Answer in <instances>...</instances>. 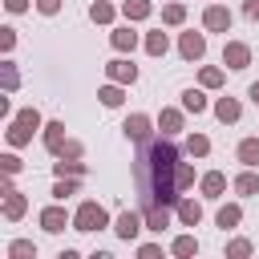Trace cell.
Segmentation results:
<instances>
[{"instance_id":"36","label":"cell","mask_w":259,"mask_h":259,"mask_svg":"<svg viewBox=\"0 0 259 259\" xmlns=\"http://www.w3.org/2000/svg\"><path fill=\"white\" fill-rule=\"evenodd\" d=\"M255 247H251V239H231L227 243V259H247Z\"/></svg>"},{"instance_id":"16","label":"cell","mask_w":259,"mask_h":259,"mask_svg":"<svg viewBox=\"0 0 259 259\" xmlns=\"http://www.w3.org/2000/svg\"><path fill=\"white\" fill-rule=\"evenodd\" d=\"M182 125H186V109H170V105H166V109L158 113V130H162V134L174 138V134H182Z\"/></svg>"},{"instance_id":"2","label":"cell","mask_w":259,"mask_h":259,"mask_svg":"<svg viewBox=\"0 0 259 259\" xmlns=\"http://www.w3.org/2000/svg\"><path fill=\"white\" fill-rule=\"evenodd\" d=\"M105 227H109V210H105L97 198H85V202L73 210V231L93 235V231H105Z\"/></svg>"},{"instance_id":"4","label":"cell","mask_w":259,"mask_h":259,"mask_svg":"<svg viewBox=\"0 0 259 259\" xmlns=\"http://www.w3.org/2000/svg\"><path fill=\"white\" fill-rule=\"evenodd\" d=\"M154 125H158V121H154L150 113H130V117L121 121V134H125V138H130L134 146H142V142H150Z\"/></svg>"},{"instance_id":"43","label":"cell","mask_w":259,"mask_h":259,"mask_svg":"<svg viewBox=\"0 0 259 259\" xmlns=\"http://www.w3.org/2000/svg\"><path fill=\"white\" fill-rule=\"evenodd\" d=\"M8 12H28V0H4Z\"/></svg>"},{"instance_id":"7","label":"cell","mask_w":259,"mask_h":259,"mask_svg":"<svg viewBox=\"0 0 259 259\" xmlns=\"http://www.w3.org/2000/svg\"><path fill=\"white\" fill-rule=\"evenodd\" d=\"M178 53H182V61H202V57H206V36L194 32V28L182 32V36H178Z\"/></svg>"},{"instance_id":"30","label":"cell","mask_w":259,"mask_h":259,"mask_svg":"<svg viewBox=\"0 0 259 259\" xmlns=\"http://www.w3.org/2000/svg\"><path fill=\"white\" fill-rule=\"evenodd\" d=\"M0 81H4V93H16V89H20V69H16V61H4V65H0Z\"/></svg>"},{"instance_id":"15","label":"cell","mask_w":259,"mask_h":259,"mask_svg":"<svg viewBox=\"0 0 259 259\" xmlns=\"http://www.w3.org/2000/svg\"><path fill=\"white\" fill-rule=\"evenodd\" d=\"M214 117H219L223 125H235V121L243 117V105H239V97H219V101H214Z\"/></svg>"},{"instance_id":"35","label":"cell","mask_w":259,"mask_h":259,"mask_svg":"<svg viewBox=\"0 0 259 259\" xmlns=\"http://www.w3.org/2000/svg\"><path fill=\"white\" fill-rule=\"evenodd\" d=\"M174 182H178V190H190V186H194V166H190V162H178Z\"/></svg>"},{"instance_id":"21","label":"cell","mask_w":259,"mask_h":259,"mask_svg":"<svg viewBox=\"0 0 259 259\" xmlns=\"http://www.w3.org/2000/svg\"><path fill=\"white\" fill-rule=\"evenodd\" d=\"M121 16H125L130 24L150 20V16H154V4H150V0H125V4H121Z\"/></svg>"},{"instance_id":"23","label":"cell","mask_w":259,"mask_h":259,"mask_svg":"<svg viewBox=\"0 0 259 259\" xmlns=\"http://www.w3.org/2000/svg\"><path fill=\"white\" fill-rule=\"evenodd\" d=\"M53 174L57 178H85V162L81 158H57L53 162Z\"/></svg>"},{"instance_id":"42","label":"cell","mask_w":259,"mask_h":259,"mask_svg":"<svg viewBox=\"0 0 259 259\" xmlns=\"http://www.w3.org/2000/svg\"><path fill=\"white\" fill-rule=\"evenodd\" d=\"M243 16L247 20H259V0H243Z\"/></svg>"},{"instance_id":"8","label":"cell","mask_w":259,"mask_h":259,"mask_svg":"<svg viewBox=\"0 0 259 259\" xmlns=\"http://www.w3.org/2000/svg\"><path fill=\"white\" fill-rule=\"evenodd\" d=\"M223 65L235 69V73L247 69V65H251V45H243V40H227V45H223Z\"/></svg>"},{"instance_id":"40","label":"cell","mask_w":259,"mask_h":259,"mask_svg":"<svg viewBox=\"0 0 259 259\" xmlns=\"http://www.w3.org/2000/svg\"><path fill=\"white\" fill-rule=\"evenodd\" d=\"M162 255V243H138V259H158Z\"/></svg>"},{"instance_id":"33","label":"cell","mask_w":259,"mask_h":259,"mask_svg":"<svg viewBox=\"0 0 259 259\" xmlns=\"http://www.w3.org/2000/svg\"><path fill=\"white\" fill-rule=\"evenodd\" d=\"M162 24H170V28H178V24H186V4H166L162 8Z\"/></svg>"},{"instance_id":"9","label":"cell","mask_w":259,"mask_h":259,"mask_svg":"<svg viewBox=\"0 0 259 259\" xmlns=\"http://www.w3.org/2000/svg\"><path fill=\"white\" fill-rule=\"evenodd\" d=\"M105 77L117 81V85H134V81H138V65L125 61V57H113V61L105 65Z\"/></svg>"},{"instance_id":"1","label":"cell","mask_w":259,"mask_h":259,"mask_svg":"<svg viewBox=\"0 0 259 259\" xmlns=\"http://www.w3.org/2000/svg\"><path fill=\"white\" fill-rule=\"evenodd\" d=\"M178 162H182V154H178V146L170 142V134L150 138V142L138 146V158H134V186H138V194H142L138 206H146V202L174 206V202L182 198V190H178V182H174Z\"/></svg>"},{"instance_id":"25","label":"cell","mask_w":259,"mask_h":259,"mask_svg":"<svg viewBox=\"0 0 259 259\" xmlns=\"http://www.w3.org/2000/svg\"><path fill=\"white\" fill-rule=\"evenodd\" d=\"M235 158H239L243 166H251V170H255V166H259V138H243V142H239V150H235Z\"/></svg>"},{"instance_id":"22","label":"cell","mask_w":259,"mask_h":259,"mask_svg":"<svg viewBox=\"0 0 259 259\" xmlns=\"http://www.w3.org/2000/svg\"><path fill=\"white\" fill-rule=\"evenodd\" d=\"M142 49H146L150 57H166V49H170V36H166L162 28H154V32H146V36H142Z\"/></svg>"},{"instance_id":"10","label":"cell","mask_w":259,"mask_h":259,"mask_svg":"<svg viewBox=\"0 0 259 259\" xmlns=\"http://www.w3.org/2000/svg\"><path fill=\"white\" fill-rule=\"evenodd\" d=\"M24 210H28V194H24V190H16V186H12V190H4V219H8V223H20V219H24Z\"/></svg>"},{"instance_id":"29","label":"cell","mask_w":259,"mask_h":259,"mask_svg":"<svg viewBox=\"0 0 259 259\" xmlns=\"http://www.w3.org/2000/svg\"><path fill=\"white\" fill-rule=\"evenodd\" d=\"M170 255H178V259H190V255H198V239H194V235H178V239L170 243Z\"/></svg>"},{"instance_id":"37","label":"cell","mask_w":259,"mask_h":259,"mask_svg":"<svg viewBox=\"0 0 259 259\" xmlns=\"http://www.w3.org/2000/svg\"><path fill=\"white\" fill-rule=\"evenodd\" d=\"M81 154H85V146H81L77 138H65V146L57 150V158H81Z\"/></svg>"},{"instance_id":"32","label":"cell","mask_w":259,"mask_h":259,"mask_svg":"<svg viewBox=\"0 0 259 259\" xmlns=\"http://www.w3.org/2000/svg\"><path fill=\"white\" fill-rule=\"evenodd\" d=\"M8 259H36V243L32 239H12L8 243Z\"/></svg>"},{"instance_id":"19","label":"cell","mask_w":259,"mask_h":259,"mask_svg":"<svg viewBox=\"0 0 259 259\" xmlns=\"http://www.w3.org/2000/svg\"><path fill=\"white\" fill-rule=\"evenodd\" d=\"M235 194H243V198H255L259 194V174L251 170V166H243V174H235Z\"/></svg>"},{"instance_id":"5","label":"cell","mask_w":259,"mask_h":259,"mask_svg":"<svg viewBox=\"0 0 259 259\" xmlns=\"http://www.w3.org/2000/svg\"><path fill=\"white\" fill-rule=\"evenodd\" d=\"M36 223H40V231H45V235H61L65 227H73V214L57 202V206H45V210L36 214Z\"/></svg>"},{"instance_id":"27","label":"cell","mask_w":259,"mask_h":259,"mask_svg":"<svg viewBox=\"0 0 259 259\" xmlns=\"http://www.w3.org/2000/svg\"><path fill=\"white\" fill-rule=\"evenodd\" d=\"M113 16H117L113 4H105V0H93V4H89V20H93V24H113Z\"/></svg>"},{"instance_id":"26","label":"cell","mask_w":259,"mask_h":259,"mask_svg":"<svg viewBox=\"0 0 259 259\" xmlns=\"http://www.w3.org/2000/svg\"><path fill=\"white\" fill-rule=\"evenodd\" d=\"M182 109L194 113V117L206 113V93H202V89H182Z\"/></svg>"},{"instance_id":"20","label":"cell","mask_w":259,"mask_h":259,"mask_svg":"<svg viewBox=\"0 0 259 259\" xmlns=\"http://www.w3.org/2000/svg\"><path fill=\"white\" fill-rule=\"evenodd\" d=\"M109 45H113L117 53H134V49H138V32H134L130 24H121V28L109 32Z\"/></svg>"},{"instance_id":"13","label":"cell","mask_w":259,"mask_h":259,"mask_svg":"<svg viewBox=\"0 0 259 259\" xmlns=\"http://www.w3.org/2000/svg\"><path fill=\"white\" fill-rule=\"evenodd\" d=\"M142 214H146V231H154V235H162V231L170 227V206L146 202V206H142Z\"/></svg>"},{"instance_id":"14","label":"cell","mask_w":259,"mask_h":259,"mask_svg":"<svg viewBox=\"0 0 259 259\" xmlns=\"http://www.w3.org/2000/svg\"><path fill=\"white\" fill-rule=\"evenodd\" d=\"M198 190H202V198H223V190H227V174H223V170H206V174L198 178Z\"/></svg>"},{"instance_id":"6","label":"cell","mask_w":259,"mask_h":259,"mask_svg":"<svg viewBox=\"0 0 259 259\" xmlns=\"http://www.w3.org/2000/svg\"><path fill=\"white\" fill-rule=\"evenodd\" d=\"M231 8H223V4H206L202 8V28L206 32H231Z\"/></svg>"},{"instance_id":"38","label":"cell","mask_w":259,"mask_h":259,"mask_svg":"<svg viewBox=\"0 0 259 259\" xmlns=\"http://www.w3.org/2000/svg\"><path fill=\"white\" fill-rule=\"evenodd\" d=\"M20 166H24V162H20L16 154H0V170H4L8 178H12V174H20Z\"/></svg>"},{"instance_id":"17","label":"cell","mask_w":259,"mask_h":259,"mask_svg":"<svg viewBox=\"0 0 259 259\" xmlns=\"http://www.w3.org/2000/svg\"><path fill=\"white\" fill-rule=\"evenodd\" d=\"M40 142H45V150H49V154H57V150L65 146V121H45Z\"/></svg>"},{"instance_id":"12","label":"cell","mask_w":259,"mask_h":259,"mask_svg":"<svg viewBox=\"0 0 259 259\" xmlns=\"http://www.w3.org/2000/svg\"><path fill=\"white\" fill-rule=\"evenodd\" d=\"M32 134H36V130H32L28 121H20V117H8V130H4V138H8V146H12V150L28 146V142H32Z\"/></svg>"},{"instance_id":"41","label":"cell","mask_w":259,"mask_h":259,"mask_svg":"<svg viewBox=\"0 0 259 259\" xmlns=\"http://www.w3.org/2000/svg\"><path fill=\"white\" fill-rule=\"evenodd\" d=\"M36 12L40 16H57L61 12V0H36Z\"/></svg>"},{"instance_id":"24","label":"cell","mask_w":259,"mask_h":259,"mask_svg":"<svg viewBox=\"0 0 259 259\" xmlns=\"http://www.w3.org/2000/svg\"><path fill=\"white\" fill-rule=\"evenodd\" d=\"M97 97H101V105H105V109H117V105L125 101V85L109 81V85H101V89H97Z\"/></svg>"},{"instance_id":"28","label":"cell","mask_w":259,"mask_h":259,"mask_svg":"<svg viewBox=\"0 0 259 259\" xmlns=\"http://www.w3.org/2000/svg\"><path fill=\"white\" fill-rule=\"evenodd\" d=\"M223 81H227V73H223L219 65H202V69H198V85H202V89H219Z\"/></svg>"},{"instance_id":"11","label":"cell","mask_w":259,"mask_h":259,"mask_svg":"<svg viewBox=\"0 0 259 259\" xmlns=\"http://www.w3.org/2000/svg\"><path fill=\"white\" fill-rule=\"evenodd\" d=\"M174 214H178V223H182V227H198V223H202V202L182 194V198L174 202Z\"/></svg>"},{"instance_id":"18","label":"cell","mask_w":259,"mask_h":259,"mask_svg":"<svg viewBox=\"0 0 259 259\" xmlns=\"http://www.w3.org/2000/svg\"><path fill=\"white\" fill-rule=\"evenodd\" d=\"M239 223H243V206H239V202H223V206H219V214H214V227L235 231Z\"/></svg>"},{"instance_id":"3","label":"cell","mask_w":259,"mask_h":259,"mask_svg":"<svg viewBox=\"0 0 259 259\" xmlns=\"http://www.w3.org/2000/svg\"><path fill=\"white\" fill-rule=\"evenodd\" d=\"M142 231H146V214H142V206H138V210H121V214L113 219V235L125 239V243H134Z\"/></svg>"},{"instance_id":"34","label":"cell","mask_w":259,"mask_h":259,"mask_svg":"<svg viewBox=\"0 0 259 259\" xmlns=\"http://www.w3.org/2000/svg\"><path fill=\"white\" fill-rule=\"evenodd\" d=\"M186 154H190V158H206V154H210V138H206V134H190V138H186Z\"/></svg>"},{"instance_id":"31","label":"cell","mask_w":259,"mask_h":259,"mask_svg":"<svg viewBox=\"0 0 259 259\" xmlns=\"http://www.w3.org/2000/svg\"><path fill=\"white\" fill-rule=\"evenodd\" d=\"M77 190H81V178H57V182H53V198H57V202L73 198Z\"/></svg>"},{"instance_id":"39","label":"cell","mask_w":259,"mask_h":259,"mask_svg":"<svg viewBox=\"0 0 259 259\" xmlns=\"http://www.w3.org/2000/svg\"><path fill=\"white\" fill-rule=\"evenodd\" d=\"M0 49H4V53H12V49H16V28H8V24L0 28Z\"/></svg>"},{"instance_id":"44","label":"cell","mask_w":259,"mask_h":259,"mask_svg":"<svg viewBox=\"0 0 259 259\" xmlns=\"http://www.w3.org/2000/svg\"><path fill=\"white\" fill-rule=\"evenodd\" d=\"M247 97H251V101H255V105H259V81H255V85H251V89H247Z\"/></svg>"}]
</instances>
